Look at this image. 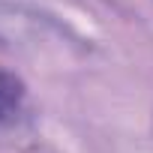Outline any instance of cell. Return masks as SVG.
<instances>
[{"label":"cell","instance_id":"6da1fadb","mask_svg":"<svg viewBox=\"0 0 153 153\" xmlns=\"http://www.w3.org/2000/svg\"><path fill=\"white\" fill-rule=\"evenodd\" d=\"M30 129V99L27 84L15 72L0 66V147L12 144Z\"/></svg>","mask_w":153,"mask_h":153}]
</instances>
